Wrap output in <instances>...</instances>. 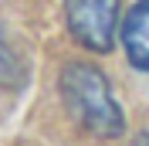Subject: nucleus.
Masks as SVG:
<instances>
[{
	"instance_id": "4",
	"label": "nucleus",
	"mask_w": 149,
	"mask_h": 146,
	"mask_svg": "<svg viewBox=\"0 0 149 146\" xmlns=\"http://www.w3.org/2000/svg\"><path fill=\"white\" fill-rule=\"evenodd\" d=\"M129 146H149V133H142V136H136Z\"/></svg>"
},
{
	"instance_id": "3",
	"label": "nucleus",
	"mask_w": 149,
	"mask_h": 146,
	"mask_svg": "<svg viewBox=\"0 0 149 146\" xmlns=\"http://www.w3.org/2000/svg\"><path fill=\"white\" fill-rule=\"evenodd\" d=\"M122 48L136 68L149 72V0H139L122 20Z\"/></svg>"
},
{
	"instance_id": "2",
	"label": "nucleus",
	"mask_w": 149,
	"mask_h": 146,
	"mask_svg": "<svg viewBox=\"0 0 149 146\" xmlns=\"http://www.w3.org/2000/svg\"><path fill=\"white\" fill-rule=\"evenodd\" d=\"M122 0H65V24L71 37L88 51H112L115 27H119Z\"/></svg>"
},
{
	"instance_id": "1",
	"label": "nucleus",
	"mask_w": 149,
	"mask_h": 146,
	"mask_svg": "<svg viewBox=\"0 0 149 146\" xmlns=\"http://www.w3.org/2000/svg\"><path fill=\"white\" fill-rule=\"evenodd\" d=\"M61 95H65V105L71 109V116L92 136H98V139H119L122 136L125 116H122L105 75L95 65H85V61L68 65L61 72Z\"/></svg>"
}]
</instances>
